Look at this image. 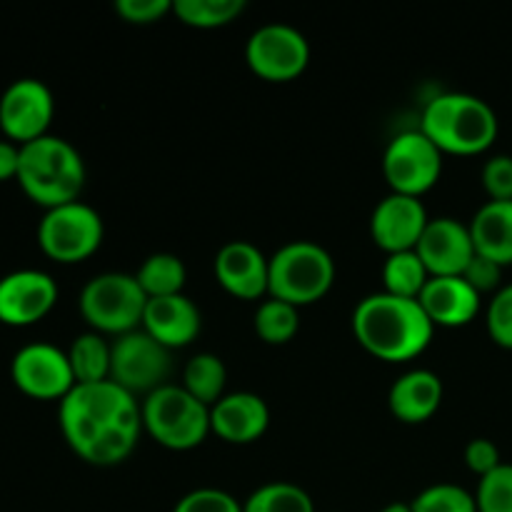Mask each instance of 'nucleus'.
Returning a JSON list of instances; mask_svg holds the SVG:
<instances>
[{"instance_id": "1", "label": "nucleus", "mask_w": 512, "mask_h": 512, "mask_svg": "<svg viewBox=\"0 0 512 512\" xmlns=\"http://www.w3.org/2000/svg\"><path fill=\"white\" fill-rule=\"evenodd\" d=\"M58 425L80 460L95 468H113L138 448L143 415L135 395L105 380L75 385L58 403Z\"/></svg>"}, {"instance_id": "2", "label": "nucleus", "mask_w": 512, "mask_h": 512, "mask_svg": "<svg viewBox=\"0 0 512 512\" xmlns=\"http://www.w3.org/2000/svg\"><path fill=\"white\" fill-rule=\"evenodd\" d=\"M355 340L365 353L385 363H408L425 353L435 335V325L418 300L390 293L368 295L353 313Z\"/></svg>"}, {"instance_id": "3", "label": "nucleus", "mask_w": 512, "mask_h": 512, "mask_svg": "<svg viewBox=\"0 0 512 512\" xmlns=\"http://www.w3.org/2000/svg\"><path fill=\"white\" fill-rule=\"evenodd\" d=\"M498 115L470 93L435 95L423 110L420 133L443 155H480L498 138Z\"/></svg>"}, {"instance_id": "4", "label": "nucleus", "mask_w": 512, "mask_h": 512, "mask_svg": "<svg viewBox=\"0 0 512 512\" xmlns=\"http://www.w3.org/2000/svg\"><path fill=\"white\" fill-rule=\"evenodd\" d=\"M18 185L45 210L75 203L85 188L83 155L58 135L20 145Z\"/></svg>"}, {"instance_id": "5", "label": "nucleus", "mask_w": 512, "mask_h": 512, "mask_svg": "<svg viewBox=\"0 0 512 512\" xmlns=\"http://www.w3.org/2000/svg\"><path fill=\"white\" fill-rule=\"evenodd\" d=\"M335 283V260L323 245L293 240L270 258L268 295L305 308L330 293Z\"/></svg>"}, {"instance_id": "6", "label": "nucleus", "mask_w": 512, "mask_h": 512, "mask_svg": "<svg viewBox=\"0 0 512 512\" xmlns=\"http://www.w3.org/2000/svg\"><path fill=\"white\" fill-rule=\"evenodd\" d=\"M143 430L168 450H193L210 435V408L195 400L183 385H163L140 403Z\"/></svg>"}, {"instance_id": "7", "label": "nucleus", "mask_w": 512, "mask_h": 512, "mask_svg": "<svg viewBox=\"0 0 512 512\" xmlns=\"http://www.w3.org/2000/svg\"><path fill=\"white\" fill-rule=\"evenodd\" d=\"M78 305L93 333L120 338L140 330L148 298L140 290L135 275L100 273L85 283Z\"/></svg>"}, {"instance_id": "8", "label": "nucleus", "mask_w": 512, "mask_h": 512, "mask_svg": "<svg viewBox=\"0 0 512 512\" xmlns=\"http://www.w3.org/2000/svg\"><path fill=\"white\" fill-rule=\"evenodd\" d=\"M103 218L90 205L75 203L45 210L38 223V245L50 260L60 265H75L98 253L103 245Z\"/></svg>"}, {"instance_id": "9", "label": "nucleus", "mask_w": 512, "mask_h": 512, "mask_svg": "<svg viewBox=\"0 0 512 512\" xmlns=\"http://www.w3.org/2000/svg\"><path fill=\"white\" fill-rule=\"evenodd\" d=\"M173 373V350L150 338L145 330H133L115 338L110 350V380L130 395H150L168 385Z\"/></svg>"}, {"instance_id": "10", "label": "nucleus", "mask_w": 512, "mask_h": 512, "mask_svg": "<svg viewBox=\"0 0 512 512\" xmlns=\"http://www.w3.org/2000/svg\"><path fill=\"white\" fill-rule=\"evenodd\" d=\"M443 173V153L418 130L398 133L383 155V175L390 190L420 198L438 185Z\"/></svg>"}, {"instance_id": "11", "label": "nucleus", "mask_w": 512, "mask_h": 512, "mask_svg": "<svg viewBox=\"0 0 512 512\" xmlns=\"http://www.w3.org/2000/svg\"><path fill=\"white\" fill-rule=\"evenodd\" d=\"M245 63L268 83H290L300 78L310 63V45L298 28L270 23L255 30L245 45Z\"/></svg>"}, {"instance_id": "12", "label": "nucleus", "mask_w": 512, "mask_h": 512, "mask_svg": "<svg viewBox=\"0 0 512 512\" xmlns=\"http://www.w3.org/2000/svg\"><path fill=\"white\" fill-rule=\"evenodd\" d=\"M55 115V100L48 85L38 78H20L0 95V130L5 140L28 145L48 135Z\"/></svg>"}, {"instance_id": "13", "label": "nucleus", "mask_w": 512, "mask_h": 512, "mask_svg": "<svg viewBox=\"0 0 512 512\" xmlns=\"http://www.w3.org/2000/svg\"><path fill=\"white\" fill-rule=\"evenodd\" d=\"M15 388L33 400H63L75 388L68 353L50 343H30L10 363Z\"/></svg>"}, {"instance_id": "14", "label": "nucleus", "mask_w": 512, "mask_h": 512, "mask_svg": "<svg viewBox=\"0 0 512 512\" xmlns=\"http://www.w3.org/2000/svg\"><path fill=\"white\" fill-rule=\"evenodd\" d=\"M58 303V283L43 270H13L0 278V323L28 328Z\"/></svg>"}, {"instance_id": "15", "label": "nucleus", "mask_w": 512, "mask_h": 512, "mask_svg": "<svg viewBox=\"0 0 512 512\" xmlns=\"http://www.w3.org/2000/svg\"><path fill=\"white\" fill-rule=\"evenodd\" d=\"M430 218L423 200L408 195L390 193L380 200L370 218V235L373 243L388 255L408 253L418 248Z\"/></svg>"}, {"instance_id": "16", "label": "nucleus", "mask_w": 512, "mask_h": 512, "mask_svg": "<svg viewBox=\"0 0 512 512\" xmlns=\"http://www.w3.org/2000/svg\"><path fill=\"white\" fill-rule=\"evenodd\" d=\"M415 253L428 268L430 278H453L463 275L475 258L473 235L468 225L455 218H435L425 228Z\"/></svg>"}, {"instance_id": "17", "label": "nucleus", "mask_w": 512, "mask_h": 512, "mask_svg": "<svg viewBox=\"0 0 512 512\" xmlns=\"http://www.w3.org/2000/svg\"><path fill=\"white\" fill-rule=\"evenodd\" d=\"M215 278L220 288L238 300H258L268 295L270 258L248 240H230L215 255Z\"/></svg>"}, {"instance_id": "18", "label": "nucleus", "mask_w": 512, "mask_h": 512, "mask_svg": "<svg viewBox=\"0 0 512 512\" xmlns=\"http://www.w3.org/2000/svg\"><path fill=\"white\" fill-rule=\"evenodd\" d=\"M270 425V408L260 395L240 390L223 395L210 408V433L228 445H250L265 435Z\"/></svg>"}, {"instance_id": "19", "label": "nucleus", "mask_w": 512, "mask_h": 512, "mask_svg": "<svg viewBox=\"0 0 512 512\" xmlns=\"http://www.w3.org/2000/svg\"><path fill=\"white\" fill-rule=\"evenodd\" d=\"M203 328L200 310L188 295H170V298H153L145 305L143 325L140 330L165 345L168 350L185 348L193 343Z\"/></svg>"}, {"instance_id": "20", "label": "nucleus", "mask_w": 512, "mask_h": 512, "mask_svg": "<svg viewBox=\"0 0 512 512\" xmlns=\"http://www.w3.org/2000/svg\"><path fill=\"white\" fill-rule=\"evenodd\" d=\"M418 303L435 328H463L480 313V293L470 288L460 275L430 278Z\"/></svg>"}, {"instance_id": "21", "label": "nucleus", "mask_w": 512, "mask_h": 512, "mask_svg": "<svg viewBox=\"0 0 512 512\" xmlns=\"http://www.w3.org/2000/svg\"><path fill=\"white\" fill-rule=\"evenodd\" d=\"M443 403V380L433 370H410L400 375L388 393V408L395 420L420 425L433 418Z\"/></svg>"}, {"instance_id": "22", "label": "nucleus", "mask_w": 512, "mask_h": 512, "mask_svg": "<svg viewBox=\"0 0 512 512\" xmlns=\"http://www.w3.org/2000/svg\"><path fill=\"white\" fill-rule=\"evenodd\" d=\"M475 253L498 265H512V200H488L470 220Z\"/></svg>"}, {"instance_id": "23", "label": "nucleus", "mask_w": 512, "mask_h": 512, "mask_svg": "<svg viewBox=\"0 0 512 512\" xmlns=\"http://www.w3.org/2000/svg\"><path fill=\"white\" fill-rule=\"evenodd\" d=\"M110 350L113 345H108V340L100 333L88 330L78 335L68 350L75 385H95L110 380Z\"/></svg>"}, {"instance_id": "24", "label": "nucleus", "mask_w": 512, "mask_h": 512, "mask_svg": "<svg viewBox=\"0 0 512 512\" xmlns=\"http://www.w3.org/2000/svg\"><path fill=\"white\" fill-rule=\"evenodd\" d=\"M185 278L188 270L185 263L173 253H155L143 260V265L135 273L140 290L145 298H170V295H180L185 288Z\"/></svg>"}, {"instance_id": "25", "label": "nucleus", "mask_w": 512, "mask_h": 512, "mask_svg": "<svg viewBox=\"0 0 512 512\" xmlns=\"http://www.w3.org/2000/svg\"><path fill=\"white\" fill-rule=\"evenodd\" d=\"M225 383H228V370L218 355L198 353L185 363L183 388L208 408H213L223 398Z\"/></svg>"}, {"instance_id": "26", "label": "nucleus", "mask_w": 512, "mask_h": 512, "mask_svg": "<svg viewBox=\"0 0 512 512\" xmlns=\"http://www.w3.org/2000/svg\"><path fill=\"white\" fill-rule=\"evenodd\" d=\"M430 273L423 265L420 255L415 250L408 253H393L388 255L383 265V288L385 293L398 295V298L418 300L420 293L428 285Z\"/></svg>"}, {"instance_id": "27", "label": "nucleus", "mask_w": 512, "mask_h": 512, "mask_svg": "<svg viewBox=\"0 0 512 512\" xmlns=\"http://www.w3.org/2000/svg\"><path fill=\"white\" fill-rule=\"evenodd\" d=\"M245 10V0H175L173 15L188 28L213 30L230 25Z\"/></svg>"}, {"instance_id": "28", "label": "nucleus", "mask_w": 512, "mask_h": 512, "mask_svg": "<svg viewBox=\"0 0 512 512\" xmlns=\"http://www.w3.org/2000/svg\"><path fill=\"white\" fill-rule=\"evenodd\" d=\"M255 333L268 345H285L295 338L300 330V308L283 303V300L268 298L255 310Z\"/></svg>"}, {"instance_id": "29", "label": "nucleus", "mask_w": 512, "mask_h": 512, "mask_svg": "<svg viewBox=\"0 0 512 512\" xmlns=\"http://www.w3.org/2000/svg\"><path fill=\"white\" fill-rule=\"evenodd\" d=\"M243 512H315V505L300 485L275 480L253 490L243 503Z\"/></svg>"}, {"instance_id": "30", "label": "nucleus", "mask_w": 512, "mask_h": 512, "mask_svg": "<svg viewBox=\"0 0 512 512\" xmlns=\"http://www.w3.org/2000/svg\"><path fill=\"white\" fill-rule=\"evenodd\" d=\"M410 505L413 512H478L475 495L453 483L430 485Z\"/></svg>"}, {"instance_id": "31", "label": "nucleus", "mask_w": 512, "mask_h": 512, "mask_svg": "<svg viewBox=\"0 0 512 512\" xmlns=\"http://www.w3.org/2000/svg\"><path fill=\"white\" fill-rule=\"evenodd\" d=\"M478 512H512V465L503 463L498 470L480 478L475 493Z\"/></svg>"}, {"instance_id": "32", "label": "nucleus", "mask_w": 512, "mask_h": 512, "mask_svg": "<svg viewBox=\"0 0 512 512\" xmlns=\"http://www.w3.org/2000/svg\"><path fill=\"white\" fill-rule=\"evenodd\" d=\"M485 325H488V333L495 345L512 350V283L503 285V288L493 295V300H490L488 305Z\"/></svg>"}, {"instance_id": "33", "label": "nucleus", "mask_w": 512, "mask_h": 512, "mask_svg": "<svg viewBox=\"0 0 512 512\" xmlns=\"http://www.w3.org/2000/svg\"><path fill=\"white\" fill-rule=\"evenodd\" d=\"M173 512H243V503L218 488H198L185 493Z\"/></svg>"}, {"instance_id": "34", "label": "nucleus", "mask_w": 512, "mask_h": 512, "mask_svg": "<svg viewBox=\"0 0 512 512\" xmlns=\"http://www.w3.org/2000/svg\"><path fill=\"white\" fill-rule=\"evenodd\" d=\"M115 13L130 25H153L173 13V0H118Z\"/></svg>"}, {"instance_id": "35", "label": "nucleus", "mask_w": 512, "mask_h": 512, "mask_svg": "<svg viewBox=\"0 0 512 512\" xmlns=\"http://www.w3.org/2000/svg\"><path fill=\"white\" fill-rule=\"evenodd\" d=\"M483 188L490 200H512V155H495L483 165Z\"/></svg>"}, {"instance_id": "36", "label": "nucleus", "mask_w": 512, "mask_h": 512, "mask_svg": "<svg viewBox=\"0 0 512 512\" xmlns=\"http://www.w3.org/2000/svg\"><path fill=\"white\" fill-rule=\"evenodd\" d=\"M460 278H463L470 288L478 290L480 295L498 293V290L503 288V285H500V280H503V265L493 263V260L475 253V258L470 260V265L465 268V273L460 275Z\"/></svg>"}, {"instance_id": "37", "label": "nucleus", "mask_w": 512, "mask_h": 512, "mask_svg": "<svg viewBox=\"0 0 512 512\" xmlns=\"http://www.w3.org/2000/svg\"><path fill=\"white\" fill-rule=\"evenodd\" d=\"M465 465H468L478 478H485V475L493 473V470H498L500 465H503L500 448L488 438L470 440L468 448H465Z\"/></svg>"}, {"instance_id": "38", "label": "nucleus", "mask_w": 512, "mask_h": 512, "mask_svg": "<svg viewBox=\"0 0 512 512\" xmlns=\"http://www.w3.org/2000/svg\"><path fill=\"white\" fill-rule=\"evenodd\" d=\"M20 168V145L10 140H0V183L5 180H18Z\"/></svg>"}, {"instance_id": "39", "label": "nucleus", "mask_w": 512, "mask_h": 512, "mask_svg": "<svg viewBox=\"0 0 512 512\" xmlns=\"http://www.w3.org/2000/svg\"><path fill=\"white\" fill-rule=\"evenodd\" d=\"M380 512H413V505H410V503H390V505H385V508Z\"/></svg>"}]
</instances>
